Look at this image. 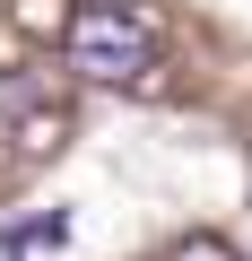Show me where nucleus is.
Returning a JSON list of instances; mask_svg holds the SVG:
<instances>
[{
  "mask_svg": "<svg viewBox=\"0 0 252 261\" xmlns=\"http://www.w3.org/2000/svg\"><path fill=\"white\" fill-rule=\"evenodd\" d=\"M165 261H235V244H226V235H183Z\"/></svg>",
  "mask_w": 252,
  "mask_h": 261,
  "instance_id": "39448f33",
  "label": "nucleus"
},
{
  "mask_svg": "<svg viewBox=\"0 0 252 261\" xmlns=\"http://www.w3.org/2000/svg\"><path fill=\"white\" fill-rule=\"evenodd\" d=\"M0 140H9L18 157H52L70 140V105H52L35 79H9L0 87Z\"/></svg>",
  "mask_w": 252,
  "mask_h": 261,
  "instance_id": "f03ea898",
  "label": "nucleus"
},
{
  "mask_svg": "<svg viewBox=\"0 0 252 261\" xmlns=\"http://www.w3.org/2000/svg\"><path fill=\"white\" fill-rule=\"evenodd\" d=\"M70 18H78V0H9L18 35H70Z\"/></svg>",
  "mask_w": 252,
  "mask_h": 261,
  "instance_id": "20e7f679",
  "label": "nucleus"
},
{
  "mask_svg": "<svg viewBox=\"0 0 252 261\" xmlns=\"http://www.w3.org/2000/svg\"><path fill=\"white\" fill-rule=\"evenodd\" d=\"M70 70L78 79H148L157 53H165V18L157 9H122V0H87L61 35Z\"/></svg>",
  "mask_w": 252,
  "mask_h": 261,
  "instance_id": "f257e3e1",
  "label": "nucleus"
},
{
  "mask_svg": "<svg viewBox=\"0 0 252 261\" xmlns=\"http://www.w3.org/2000/svg\"><path fill=\"white\" fill-rule=\"evenodd\" d=\"M61 244H70V209H44V218L0 235V261H35V252H61Z\"/></svg>",
  "mask_w": 252,
  "mask_h": 261,
  "instance_id": "7ed1b4c3",
  "label": "nucleus"
}]
</instances>
